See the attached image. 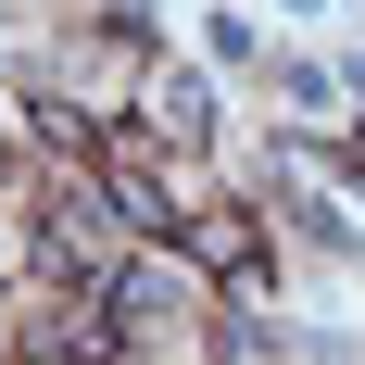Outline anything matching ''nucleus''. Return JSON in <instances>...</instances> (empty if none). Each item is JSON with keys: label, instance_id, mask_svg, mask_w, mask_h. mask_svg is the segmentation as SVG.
<instances>
[{"label": "nucleus", "instance_id": "f257e3e1", "mask_svg": "<svg viewBox=\"0 0 365 365\" xmlns=\"http://www.w3.org/2000/svg\"><path fill=\"white\" fill-rule=\"evenodd\" d=\"M139 113H151V139H177V151H202V139H215V88H202V76H151V88H139Z\"/></svg>", "mask_w": 365, "mask_h": 365}, {"label": "nucleus", "instance_id": "f03ea898", "mask_svg": "<svg viewBox=\"0 0 365 365\" xmlns=\"http://www.w3.org/2000/svg\"><path fill=\"white\" fill-rule=\"evenodd\" d=\"M202 264H227V277H264V240H252V215H202Z\"/></svg>", "mask_w": 365, "mask_h": 365}, {"label": "nucleus", "instance_id": "7ed1b4c3", "mask_svg": "<svg viewBox=\"0 0 365 365\" xmlns=\"http://www.w3.org/2000/svg\"><path fill=\"white\" fill-rule=\"evenodd\" d=\"M277 101H290V113H340V101H353V76H328V63H277Z\"/></svg>", "mask_w": 365, "mask_h": 365}, {"label": "nucleus", "instance_id": "20e7f679", "mask_svg": "<svg viewBox=\"0 0 365 365\" xmlns=\"http://www.w3.org/2000/svg\"><path fill=\"white\" fill-rule=\"evenodd\" d=\"M290 227H302V252H328V264H353V227H340V202H290Z\"/></svg>", "mask_w": 365, "mask_h": 365}, {"label": "nucleus", "instance_id": "39448f33", "mask_svg": "<svg viewBox=\"0 0 365 365\" xmlns=\"http://www.w3.org/2000/svg\"><path fill=\"white\" fill-rule=\"evenodd\" d=\"M0 264H13V240H0Z\"/></svg>", "mask_w": 365, "mask_h": 365}, {"label": "nucleus", "instance_id": "423d86ee", "mask_svg": "<svg viewBox=\"0 0 365 365\" xmlns=\"http://www.w3.org/2000/svg\"><path fill=\"white\" fill-rule=\"evenodd\" d=\"M0 353H13V340H0Z\"/></svg>", "mask_w": 365, "mask_h": 365}]
</instances>
